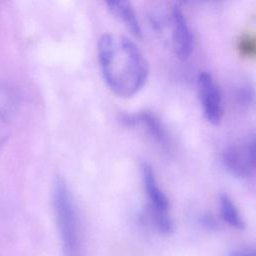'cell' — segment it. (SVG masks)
Returning <instances> with one entry per match:
<instances>
[{
    "label": "cell",
    "instance_id": "1",
    "mask_svg": "<svg viewBox=\"0 0 256 256\" xmlns=\"http://www.w3.org/2000/svg\"><path fill=\"white\" fill-rule=\"evenodd\" d=\"M97 57L106 85L117 96L132 97L147 82L148 61L131 39L102 34L97 44Z\"/></svg>",
    "mask_w": 256,
    "mask_h": 256
},
{
    "label": "cell",
    "instance_id": "2",
    "mask_svg": "<svg viewBox=\"0 0 256 256\" xmlns=\"http://www.w3.org/2000/svg\"><path fill=\"white\" fill-rule=\"evenodd\" d=\"M53 209L63 251L66 256H78L80 223L76 206L65 180L58 177L53 186Z\"/></svg>",
    "mask_w": 256,
    "mask_h": 256
},
{
    "label": "cell",
    "instance_id": "3",
    "mask_svg": "<svg viewBox=\"0 0 256 256\" xmlns=\"http://www.w3.org/2000/svg\"><path fill=\"white\" fill-rule=\"evenodd\" d=\"M140 173L154 225L161 233L171 234L174 223L169 214V200L158 184L153 167L148 162H142Z\"/></svg>",
    "mask_w": 256,
    "mask_h": 256
},
{
    "label": "cell",
    "instance_id": "4",
    "mask_svg": "<svg viewBox=\"0 0 256 256\" xmlns=\"http://www.w3.org/2000/svg\"><path fill=\"white\" fill-rule=\"evenodd\" d=\"M221 162L231 175L241 179L252 178L255 174L254 135H249L226 147L221 153Z\"/></svg>",
    "mask_w": 256,
    "mask_h": 256
},
{
    "label": "cell",
    "instance_id": "5",
    "mask_svg": "<svg viewBox=\"0 0 256 256\" xmlns=\"http://www.w3.org/2000/svg\"><path fill=\"white\" fill-rule=\"evenodd\" d=\"M197 90L203 114L212 125H218L223 115L221 90L208 71H201L197 77Z\"/></svg>",
    "mask_w": 256,
    "mask_h": 256
},
{
    "label": "cell",
    "instance_id": "6",
    "mask_svg": "<svg viewBox=\"0 0 256 256\" xmlns=\"http://www.w3.org/2000/svg\"><path fill=\"white\" fill-rule=\"evenodd\" d=\"M121 121L128 127L141 128L163 150L169 151L171 147L170 135L163 122L149 111L125 114Z\"/></svg>",
    "mask_w": 256,
    "mask_h": 256
},
{
    "label": "cell",
    "instance_id": "7",
    "mask_svg": "<svg viewBox=\"0 0 256 256\" xmlns=\"http://www.w3.org/2000/svg\"><path fill=\"white\" fill-rule=\"evenodd\" d=\"M171 42L174 54L180 60H186L193 49V34L181 7L175 5L171 10Z\"/></svg>",
    "mask_w": 256,
    "mask_h": 256
},
{
    "label": "cell",
    "instance_id": "8",
    "mask_svg": "<svg viewBox=\"0 0 256 256\" xmlns=\"http://www.w3.org/2000/svg\"><path fill=\"white\" fill-rule=\"evenodd\" d=\"M106 6L110 13L121 21L133 36L137 38L142 36V29L139 19L130 2L108 1L106 2Z\"/></svg>",
    "mask_w": 256,
    "mask_h": 256
},
{
    "label": "cell",
    "instance_id": "9",
    "mask_svg": "<svg viewBox=\"0 0 256 256\" xmlns=\"http://www.w3.org/2000/svg\"><path fill=\"white\" fill-rule=\"evenodd\" d=\"M219 207H220V214L223 220L234 227L235 229L242 230L245 227V223L235 205L233 200L230 196L226 193H221L219 195Z\"/></svg>",
    "mask_w": 256,
    "mask_h": 256
},
{
    "label": "cell",
    "instance_id": "10",
    "mask_svg": "<svg viewBox=\"0 0 256 256\" xmlns=\"http://www.w3.org/2000/svg\"><path fill=\"white\" fill-rule=\"evenodd\" d=\"M10 136V126L7 119L0 112V153L4 149Z\"/></svg>",
    "mask_w": 256,
    "mask_h": 256
},
{
    "label": "cell",
    "instance_id": "11",
    "mask_svg": "<svg viewBox=\"0 0 256 256\" xmlns=\"http://www.w3.org/2000/svg\"><path fill=\"white\" fill-rule=\"evenodd\" d=\"M253 90L250 87H243L237 94L238 100L242 105H249L253 101Z\"/></svg>",
    "mask_w": 256,
    "mask_h": 256
},
{
    "label": "cell",
    "instance_id": "12",
    "mask_svg": "<svg viewBox=\"0 0 256 256\" xmlns=\"http://www.w3.org/2000/svg\"><path fill=\"white\" fill-rule=\"evenodd\" d=\"M231 256H255V253L253 251H244V250H241V251H235L231 254Z\"/></svg>",
    "mask_w": 256,
    "mask_h": 256
}]
</instances>
